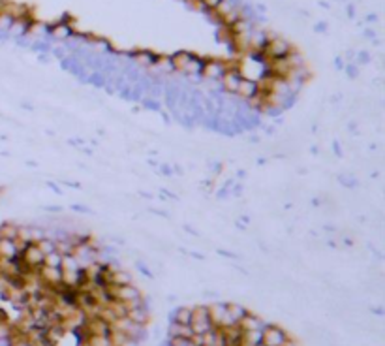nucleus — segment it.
Wrapping results in <instances>:
<instances>
[{
	"label": "nucleus",
	"mask_w": 385,
	"mask_h": 346,
	"mask_svg": "<svg viewBox=\"0 0 385 346\" xmlns=\"http://www.w3.org/2000/svg\"><path fill=\"white\" fill-rule=\"evenodd\" d=\"M145 298L92 236L0 222V343L139 346Z\"/></svg>",
	"instance_id": "f257e3e1"
}]
</instances>
